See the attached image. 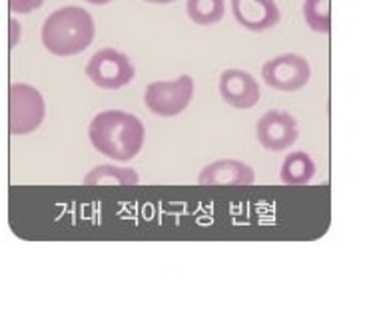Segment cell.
I'll return each instance as SVG.
<instances>
[{"label":"cell","instance_id":"5","mask_svg":"<svg viewBox=\"0 0 365 311\" xmlns=\"http://www.w3.org/2000/svg\"><path fill=\"white\" fill-rule=\"evenodd\" d=\"M136 70L126 54L114 49L98 50L86 66V76L104 90H118L128 86L134 80Z\"/></svg>","mask_w":365,"mask_h":311},{"label":"cell","instance_id":"16","mask_svg":"<svg viewBox=\"0 0 365 311\" xmlns=\"http://www.w3.org/2000/svg\"><path fill=\"white\" fill-rule=\"evenodd\" d=\"M20 32L22 26L16 19H10V49H16L20 42Z\"/></svg>","mask_w":365,"mask_h":311},{"label":"cell","instance_id":"11","mask_svg":"<svg viewBox=\"0 0 365 311\" xmlns=\"http://www.w3.org/2000/svg\"><path fill=\"white\" fill-rule=\"evenodd\" d=\"M316 175V164L307 152H292L279 168V178L287 185H306Z\"/></svg>","mask_w":365,"mask_h":311},{"label":"cell","instance_id":"15","mask_svg":"<svg viewBox=\"0 0 365 311\" xmlns=\"http://www.w3.org/2000/svg\"><path fill=\"white\" fill-rule=\"evenodd\" d=\"M46 0H9L10 10L14 14H30L34 10H38Z\"/></svg>","mask_w":365,"mask_h":311},{"label":"cell","instance_id":"1","mask_svg":"<svg viewBox=\"0 0 365 311\" xmlns=\"http://www.w3.org/2000/svg\"><path fill=\"white\" fill-rule=\"evenodd\" d=\"M88 136L100 154L110 160L130 162L144 146L146 130L138 116L122 110H106L92 118Z\"/></svg>","mask_w":365,"mask_h":311},{"label":"cell","instance_id":"10","mask_svg":"<svg viewBox=\"0 0 365 311\" xmlns=\"http://www.w3.org/2000/svg\"><path fill=\"white\" fill-rule=\"evenodd\" d=\"M254 182V168L240 160H217L207 164L197 175L200 185H252Z\"/></svg>","mask_w":365,"mask_h":311},{"label":"cell","instance_id":"3","mask_svg":"<svg viewBox=\"0 0 365 311\" xmlns=\"http://www.w3.org/2000/svg\"><path fill=\"white\" fill-rule=\"evenodd\" d=\"M46 118V104L38 90L24 82L9 88V130L12 136H26L36 132Z\"/></svg>","mask_w":365,"mask_h":311},{"label":"cell","instance_id":"6","mask_svg":"<svg viewBox=\"0 0 365 311\" xmlns=\"http://www.w3.org/2000/svg\"><path fill=\"white\" fill-rule=\"evenodd\" d=\"M262 78L267 86L279 92H296L302 90L312 78V66L299 54H282L267 60L262 66Z\"/></svg>","mask_w":365,"mask_h":311},{"label":"cell","instance_id":"17","mask_svg":"<svg viewBox=\"0 0 365 311\" xmlns=\"http://www.w3.org/2000/svg\"><path fill=\"white\" fill-rule=\"evenodd\" d=\"M144 2H152V4H172L176 0H144Z\"/></svg>","mask_w":365,"mask_h":311},{"label":"cell","instance_id":"13","mask_svg":"<svg viewBox=\"0 0 365 311\" xmlns=\"http://www.w3.org/2000/svg\"><path fill=\"white\" fill-rule=\"evenodd\" d=\"M186 12L192 22L200 26H212L224 19L226 2L224 0H187Z\"/></svg>","mask_w":365,"mask_h":311},{"label":"cell","instance_id":"7","mask_svg":"<svg viewBox=\"0 0 365 311\" xmlns=\"http://www.w3.org/2000/svg\"><path fill=\"white\" fill-rule=\"evenodd\" d=\"M256 134L259 144L269 152H282L292 148L299 136L296 118L284 110H267L257 120Z\"/></svg>","mask_w":365,"mask_h":311},{"label":"cell","instance_id":"14","mask_svg":"<svg viewBox=\"0 0 365 311\" xmlns=\"http://www.w3.org/2000/svg\"><path fill=\"white\" fill-rule=\"evenodd\" d=\"M331 0H306L304 2V19L314 32L329 34L331 32Z\"/></svg>","mask_w":365,"mask_h":311},{"label":"cell","instance_id":"4","mask_svg":"<svg viewBox=\"0 0 365 311\" xmlns=\"http://www.w3.org/2000/svg\"><path fill=\"white\" fill-rule=\"evenodd\" d=\"M192 98H194V78L187 74L172 82L166 80L152 82L144 92V102L150 112L162 118H174L182 114L190 106Z\"/></svg>","mask_w":365,"mask_h":311},{"label":"cell","instance_id":"9","mask_svg":"<svg viewBox=\"0 0 365 311\" xmlns=\"http://www.w3.org/2000/svg\"><path fill=\"white\" fill-rule=\"evenodd\" d=\"M234 19L250 32H264L279 22V9L274 0H232Z\"/></svg>","mask_w":365,"mask_h":311},{"label":"cell","instance_id":"18","mask_svg":"<svg viewBox=\"0 0 365 311\" xmlns=\"http://www.w3.org/2000/svg\"><path fill=\"white\" fill-rule=\"evenodd\" d=\"M90 4H94V6H102V4H108L110 0H86Z\"/></svg>","mask_w":365,"mask_h":311},{"label":"cell","instance_id":"8","mask_svg":"<svg viewBox=\"0 0 365 311\" xmlns=\"http://www.w3.org/2000/svg\"><path fill=\"white\" fill-rule=\"evenodd\" d=\"M220 96L236 110H250L259 100V84L250 72L240 68H227L220 76Z\"/></svg>","mask_w":365,"mask_h":311},{"label":"cell","instance_id":"2","mask_svg":"<svg viewBox=\"0 0 365 311\" xmlns=\"http://www.w3.org/2000/svg\"><path fill=\"white\" fill-rule=\"evenodd\" d=\"M96 36L92 14L80 6H64L54 10L44 20L40 39L42 46L54 56H74L88 49Z\"/></svg>","mask_w":365,"mask_h":311},{"label":"cell","instance_id":"12","mask_svg":"<svg viewBox=\"0 0 365 311\" xmlns=\"http://www.w3.org/2000/svg\"><path fill=\"white\" fill-rule=\"evenodd\" d=\"M138 172L120 165H98L84 175V185H136Z\"/></svg>","mask_w":365,"mask_h":311}]
</instances>
